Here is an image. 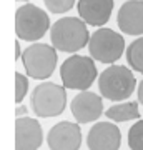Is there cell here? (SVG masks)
<instances>
[{
	"label": "cell",
	"mask_w": 143,
	"mask_h": 150,
	"mask_svg": "<svg viewBox=\"0 0 143 150\" xmlns=\"http://www.w3.org/2000/svg\"><path fill=\"white\" fill-rule=\"evenodd\" d=\"M138 100L135 102H122L115 103L110 108H106L105 115L113 122H130V120H138L140 118V108H138Z\"/></svg>",
	"instance_id": "14"
},
{
	"label": "cell",
	"mask_w": 143,
	"mask_h": 150,
	"mask_svg": "<svg viewBox=\"0 0 143 150\" xmlns=\"http://www.w3.org/2000/svg\"><path fill=\"white\" fill-rule=\"evenodd\" d=\"M88 150H118L122 145V132L110 122H97L87 135Z\"/></svg>",
	"instance_id": "10"
},
{
	"label": "cell",
	"mask_w": 143,
	"mask_h": 150,
	"mask_svg": "<svg viewBox=\"0 0 143 150\" xmlns=\"http://www.w3.org/2000/svg\"><path fill=\"white\" fill-rule=\"evenodd\" d=\"M128 147L130 150H143V120L140 118L128 130Z\"/></svg>",
	"instance_id": "16"
},
{
	"label": "cell",
	"mask_w": 143,
	"mask_h": 150,
	"mask_svg": "<svg viewBox=\"0 0 143 150\" xmlns=\"http://www.w3.org/2000/svg\"><path fill=\"white\" fill-rule=\"evenodd\" d=\"M117 23L127 35H143V0L125 2L118 10Z\"/></svg>",
	"instance_id": "13"
},
{
	"label": "cell",
	"mask_w": 143,
	"mask_h": 150,
	"mask_svg": "<svg viewBox=\"0 0 143 150\" xmlns=\"http://www.w3.org/2000/svg\"><path fill=\"white\" fill-rule=\"evenodd\" d=\"M25 113H27V107L25 105H22V103H18L15 108V115L17 117H25Z\"/></svg>",
	"instance_id": "19"
},
{
	"label": "cell",
	"mask_w": 143,
	"mask_h": 150,
	"mask_svg": "<svg viewBox=\"0 0 143 150\" xmlns=\"http://www.w3.org/2000/svg\"><path fill=\"white\" fill-rule=\"evenodd\" d=\"M70 110L78 123L97 122L101 113H105L100 95L90 90H80V93H77L70 103Z\"/></svg>",
	"instance_id": "9"
},
{
	"label": "cell",
	"mask_w": 143,
	"mask_h": 150,
	"mask_svg": "<svg viewBox=\"0 0 143 150\" xmlns=\"http://www.w3.org/2000/svg\"><path fill=\"white\" fill-rule=\"evenodd\" d=\"M138 102L143 105V80L140 82V85H138Z\"/></svg>",
	"instance_id": "20"
},
{
	"label": "cell",
	"mask_w": 143,
	"mask_h": 150,
	"mask_svg": "<svg viewBox=\"0 0 143 150\" xmlns=\"http://www.w3.org/2000/svg\"><path fill=\"white\" fill-rule=\"evenodd\" d=\"M127 62L132 70L143 74V37L135 38L127 47Z\"/></svg>",
	"instance_id": "15"
},
{
	"label": "cell",
	"mask_w": 143,
	"mask_h": 150,
	"mask_svg": "<svg viewBox=\"0 0 143 150\" xmlns=\"http://www.w3.org/2000/svg\"><path fill=\"white\" fill-rule=\"evenodd\" d=\"M50 27V17L40 7L25 4L15 12V33L20 40L35 42L47 33Z\"/></svg>",
	"instance_id": "5"
},
{
	"label": "cell",
	"mask_w": 143,
	"mask_h": 150,
	"mask_svg": "<svg viewBox=\"0 0 143 150\" xmlns=\"http://www.w3.org/2000/svg\"><path fill=\"white\" fill-rule=\"evenodd\" d=\"M90 57L100 64H115L122 59L125 52V38L122 33L113 32L111 28L98 27L97 32L92 33L88 42Z\"/></svg>",
	"instance_id": "7"
},
{
	"label": "cell",
	"mask_w": 143,
	"mask_h": 150,
	"mask_svg": "<svg viewBox=\"0 0 143 150\" xmlns=\"http://www.w3.org/2000/svg\"><path fill=\"white\" fill-rule=\"evenodd\" d=\"M90 37L87 23L77 17L58 18L50 28L52 45L58 52L65 54H77L78 50L85 48L90 42Z\"/></svg>",
	"instance_id": "1"
},
{
	"label": "cell",
	"mask_w": 143,
	"mask_h": 150,
	"mask_svg": "<svg viewBox=\"0 0 143 150\" xmlns=\"http://www.w3.org/2000/svg\"><path fill=\"white\" fill-rule=\"evenodd\" d=\"M113 0H78L80 18L92 27H103L113 12Z\"/></svg>",
	"instance_id": "12"
},
{
	"label": "cell",
	"mask_w": 143,
	"mask_h": 150,
	"mask_svg": "<svg viewBox=\"0 0 143 150\" xmlns=\"http://www.w3.org/2000/svg\"><path fill=\"white\" fill-rule=\"evenodd\" d=\"M57 48L47 43H33L22 54V64L27 75L35 80H45L55 72Z\"/></svg>",
	"instance_id": "6"
},
{
	"label": "cell",
	"mask_w": 143,
	"mask_h": 150,
	"mask_svg": "<svg viewBox=\"0 0 143 150\" xmlns=\"http://www.w3.org/2000/svg\"><path fill=\"white\" fill-rule=\"evenodd\" d=\"M60 77L65 88L88 90L97 79V65L92 57L72 54L60 67Z\"/></svg>",
	"instance_id": "4"
},
{
	"label": "cell",
	"mask_w": 143,
	"mask_h": 150,
	"mask_svg": "<svg viewBox=\"0 0 143 150\" xmlns=\"http://www.w3.org/2000/svg\"><path fill=\"white\" fill-rule=\"evenodd\" d=\"M47 144L50 150H78L82 145V129L78 122H62L55 123L47 135Z\"/></svg>",
	"instance_id": "8"
},
{
	"label": "cell",
	"mask_w": 143,
	"mask_h": 150,
	"mask_svg": "<svg viewBox=\"0 0 143 150\" xmlns=\"http://www.w3.org/2000/svg\"><path fill=\"white\" fill-rule=\"evenodd\" d=\"M43 144V130L38 120L17 117L15 120V150H38Z\"/></svg>",
	"instance_id": "11"
},
{
	"label": "cell",
	"mask_w": 143,
	"mask_h": 150,
	"mask_svg": "<svg viewBox=\"0 0 143 150\" xmlns=\"http://www.w3.org/2000/svg\"><path fill=\"white\" fill-rule=\"evenodd\" d=\"M33 113L40 118H52L63 113L67 107V90L65 85L53 82H42L37 85L30 97Z\"/></svg>",
	"instance_id": "3"
},
{
	"label": "cell",
	"mask_w": 143,
	"mask_h": 150,
	"mask_svg": "<svg viewBox=\"0 0 143 150\" xmlns=\"http://www.w3.org/2000/svg\"><path fill=\"white\" fill-rule=\"evenodd\" d=\"M17 2H28V0H17Z\"/></svg>",
	"instance_id": "22"
},
{
	"label": "cell",
	"mask_w": 143,
	"mask_h": 150,
	"mask_svg": "<svg viewBox=\"0 0 143 150\" xmlns=\"http://www.w3.org/2000/svg\"><path fill=\"white\" fill-rule=\"evenodd\" d=\"M43 4L52 13H65L73 8L75 0H43Z\"/></svg>",
	"instance_id": "17"
},
{
	"label": "cell",
	"mask_w": 143,
	"mask_h": 150,
	"mask_svg": "<svg viewBox=\"0 0 143 150\" xmlns=\"http://www.w3.org/2000/svg\"><path fill=\"white\" fill-rule=\"evenodd\" d=\"M27 92H28V79L20 72H15V102L17 105L23 102Z\"/></svg>",
	"instance_id": "18"
},
{
	"label": "cell",
	"mask_w": 143,
	"mask_h": 150,
	"mask_svg": "<svg viewBox=\"0 0 143 150\" xmlns=\"http://www.w3.org/2000/svg\"><path fill=\"white\" fill-rule=\"evenodd\" d=\"M137 87V79L127 65L111 64L98 77L100 95L111 102H122L132 97Z\"/></svg>",
	"instance_id": "2"
},
{
	"label": "cell",
	"mask_w": 143,
	"mask_h": 150,
	"mask_svg": "<svg viewBox=\"0 0 143 150\" xmlns=\"http://www.w3.org/2000/svg\"><path fill=\"white\" fill-rule=\"evenodd\" d=\"M20 59V43H18V40H15V60Z\"/></svg>",
	"instance_id": "21"
}]
</instances>
